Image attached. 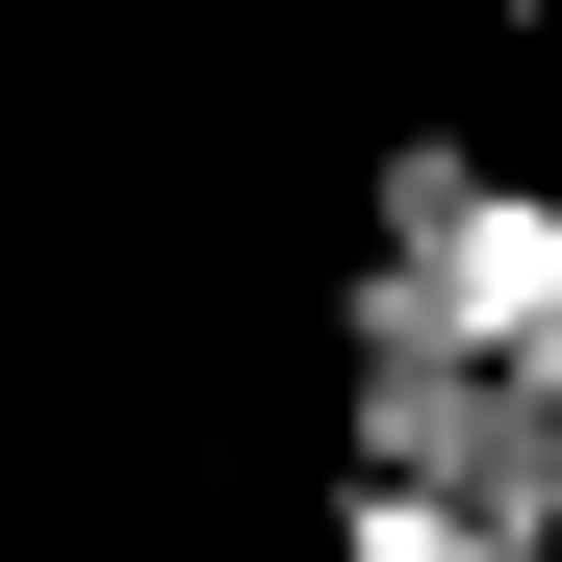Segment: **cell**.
Instances as JSON below:
<instances>
[{"label": "cell", "mask_w": 562, "mask_h": 562, "mask_svg": "<svg viewBox=\"0 0 562 562\" xmlns=\"http://www.w3.org/2000/svg\"><path fill=\"white\" fill-rule=\"evenodd\" d=\"M333 562H512V537H486V512H435V486H358V512H333Z\"/></svg>", "instance_id": "3957f363"}, {"label": "cell", "mask_w": 562, "mask_h": 562, "mask_svg": "<svg viewBox=\"0 0 562 562\" xmlns=\"http://www.w3.org/2000/svg\"><path fill=\"white\" fill-rule=\"evenodd\" d=\"M358 333L486 358V384H537V409H562V179L409 128V154H384V256H358Z\"/></svg>", "instance_id": "6da1fadb"}, {"label": "cell", "mask_w": 562, "mask_h": 562, "mask_svg": "<svg viewBox=\"0 0 562 562\" xmlns=\"http://www.w3.org/2000/svg\"><path fill=\"white\" fill-rule=\"evenodd\" d=\"M358 486H435V512H486L512 562H562V409H537V384H486V358L358 333Z\"/></svg>", "instance_id": "7a4b0ae2"}]
</instances>
